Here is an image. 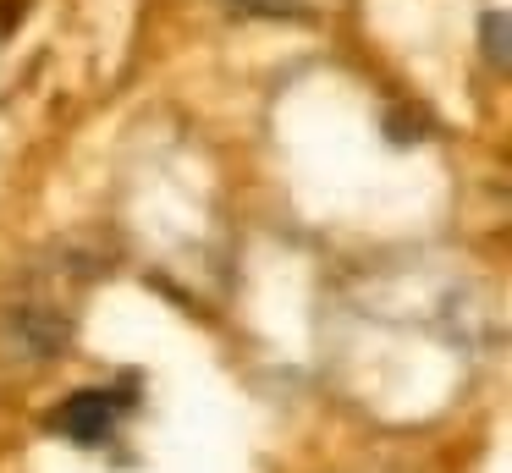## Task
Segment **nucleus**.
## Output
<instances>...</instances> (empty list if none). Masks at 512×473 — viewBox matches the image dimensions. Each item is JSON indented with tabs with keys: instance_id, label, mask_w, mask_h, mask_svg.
<instances>
[{
	"instance_id": "obj_3",
	"label": "nucleus",
	"mask_w": 512,
	"mask_h": 473,
	"mask_svg": "<svg viewBox=\"0 0 512 473\" xmlns=\"http://www.w3.org/2000/svg\"><path fill=\"white\" fill-rule=\"evenodd\" d=\"M237 17H303V0H226Z\"/></svg>"
},
{
	"instance_id": "obj_2",
	"label": "nucleus",
	"mask_w": 512,
	"mask_h": 473,
	"mask_svg": "<svg viewBox=\"0 0 512 473\" xmlns=\"http://www.w3.org/2000/svg\"><path fill=\"white\" fill-rule=\"evenodd\" d=\"M479 50H485V61L496 66V72H507L512 66V50H507V39H512V22H507V11H490L485 22H479Z\"/></svg>"
},
{
	"instance_id": "obj_1",
	"label": "nucleus",
	"mask_w": 512,
	"mask_h": 473,
	"mask_svg": "<svg viewBox=\"0 0 512 473\" xmlns=\"http://www.w3.org/2000/svg\"><path fill=\"white\" fill-rule=\"evenodd\" d=\"M138 407L133 385H83V391L61 396L56 407L45 413V429L56 440H72V446L83 451H100L105 440L116 435V424H122L127 413Z\"/></svg>"
}]
</instances>
